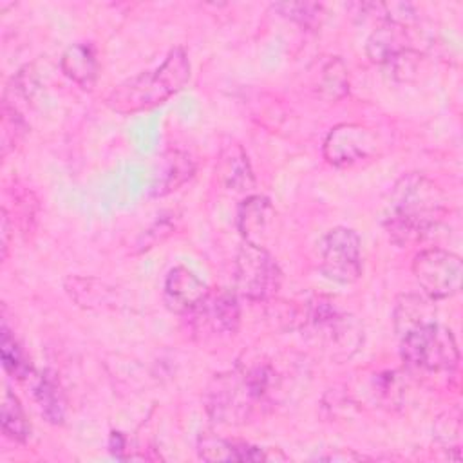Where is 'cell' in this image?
I'll use <instances>...</instances> for the list:
<instances>
[{"mask_svg": "<svg viewBox=\"0 0 463 463\" xmlns=\"http://www.w3.org/2000/svg\"><path fill=\"white\" fill-rule=\"evenodd\" d=\"M34 398L47 421L58 425L65 420V396L51 373H42L34 383Z\"/></svg>", "mask_w": 463, "mask_h": 463, "instance_id": "cell-19", "label": "cell"}, {"mask_svg": "<svg viewBox=\"0 0 463 463\" xmlns=\"http://www.w3.org/2000/svg\"><path fill=\"white\" fill-rule=\"evenodd\" d=\"M318 257L322 275L336 284H353L362 277V241L353 228L329 230L318 244Z\"/></svg>", "mask_w": 463, "mask_h": 463, "instance_id": "cell-7", "label": "cell"}, {"mask_svg": "<svg viewBox=\"0 0 463 463\" xmlns=\"http://www.w3.org/2000/svg\"><path fill=\"white\" fill-rule=\"evenodd\" d=\"M195 172L194 159L181 150H170L161 159L159 174L152 184V195L161 197L184 184Z\"/></svg>", "mask_w": 463, "mask_h": 463, "instance_id": "cell-17", "label": "cell"}, {"mask_svg": "<svg viewBox=\"0 0 463 463\" xmlns=\"http://www.w3.org/2000/svg\"><path fill=\"white\" fill-rule=\"evenodd\" d=\"M320 92L327 99H340L349 92V76L344 61L340 58H331L320 76Z\"/></svg>", "mask_w": 463, "mask_h": 463, "instance_id": "cell-23", "label": "cell"}, {"mask_svg": "<svg viewBox=\"0 0 463 463\" xmlns=\"http://www.w3.org/2000/svg\"><path fill=\"white\" fill-rule=\"evenodd\" d=\"M273 7L280 14L291 18L293 22L304 27L320 25L324 16V7L320 4H311V2H282V4H275Z\"/></svg>", "mask_w": 463, "mask_h": 463, "instance_id": "cell-24", "label": "cell"}, {"mask_svg": "<svg viewBox=\"0 0 463 463\" xmlns=\"http://www.w3.org/2000/svg\"><path fill=\"white\" fill-rule=\"evenodd\" d=\"M271 376L266 365L215 374L206 394L208 414L221 423L246 421L255 403L268 394Z\"/></svg>", "mask_w": 463, "mask_h": 463, "instance_id": "cell-3", "label": "cell"}, {"mask_svg": "<svg viewBox=\"0 0 463 463\" xmlns=\"http://www.w3.org/2000/svg\"><path fill=\"white\" fill-rule=\"evenodd\" d=\"M447 213V199L441 188L423 174L411 172L396 181L385 206L383 226L400 246L421 241Z\"/></svg>", "mask_w": 463, "mask_h": 463, "instance_id": "cell-1", "label": "cell"}, {"mask_svg": "<svg viewBox=\"0 0 463 463\" xmlns=\"http://www.w3.org/2000/svg\"><path fill=\"white\" fill-rule=\"evenodd\" d=\"M215 174L221 184L232 192H248L255 186V175L248 154L239 143H228L221 148Z\"/></svg>", "mask_w": 463, "mask_h": 463, "instance_id": "cell-13", "label": "cell"}, {"mask_svg": "<svg viewBox=\"0 0 463 463\" xmlns=\"http://www.w3.org/2000/svg\"><path fill=\"white\" fill-rule=\"evenodd\" d=\"M318 459H327V461H338V459L349 461V459H354V461H360V459H367V458L362 456V454H356V452H333L329 456H318Z\"/></svg>", "mask_w": 463, "mask_h": 463, "instance_id": "cell-26", "label": "cell"}, {"mask_svg": "<svg viewBox=\"0 0 463 463\" xmlns=\"http://www.w3.org/2000/svg\"><path fill=\"white\" fill-rule=\"evenodd\" d=\"M7 244H9V215L5 210H2V259L7 255Z\"/></svg>", "mask_w": 463, "mask_h": 463, "instance_id": "cell-27", "label": "cell"}, {"mask_svg": "<svg viewBox=\"0 0 463 463\" xmlns=\"http://www.w3.org/2000/svg\"><path fill=\"white\" fill-rule=\"evenodd\" d=\"M235 284L248 300H269L282 284V271L264 246L244 242L235 259Z\"/></svg>", "mask_w": 463, "mask_h": 463, "instance_id": "cell-6", "label": "cell"}, {"mask_svg": "<svg viewBox=\"0 0 463 463\" xmlns=\"http://www.w3.org/2000/svg\"><path fill=\"white\" fill-rule=\"evenodd\" d=\"M61 72L78 87L89 90L98 80V60L90 43H72L60 58Z\"/></svg>", "mask_w": 463, "mask_h": 463, "instance_id": "cell-16", "label": "cell"}, {"mask_svg": "<svg viewBox=\"0 0 463 463\" xmlns=\"http://www.w3.org/2000/svg\"><path fill=\"white\" fill-rule=\"evenodd\" d=\"M412 275L429 298H449L461 288L463 260L452 251L429 248L414 257Z\"/></svg>", "mask_w": 463, "mask_h": 463, "instance_id": "cell-8", "label": "cell"}, {"mask_svg": "<svg viewBox=\"0 0 463 463\" xmlns=\"http://www.w3.org/2000/svg\"><path fill=\"white\" fill-rule=\"evenodd\" d=\"M402 338V358L414 369L439 373L454 371L459 362V351L450 329L429 322L423 324Z\"/></svg>", "mask_w": 463, "mask_h": 463, "instance_id": "cell-4", "label": "cell"}, {"mask_svg": "<svg viewBox=\"0 0 463 463\" xmlns=\"http://www.w3.org/2000/svg\"><path fill=\"white\" fill-rule=\"evenodd\" d=\"M434 320L432 306L418 295H402L394 307V329L400 336Z\"/></svg>", "mask_w": 463, "mask_h": 463, "instance_id": "cell-18", "label": "cell"}, {"mask_svg": "<svg viewBox=\"0 0 463 463\" xmlns=\"http://www.w3.org/2000/svg\"><path fill=\"white\" fill-rule=\"evenodd\" d=\"M376 152V136L356 123H342L329 130L322 154L329 165L351 166Z\"/></svg>", "mask_w": 463, "mask_h": 463, "instance_id": "cell-9", "label": "cell"}, {"mask_svg": "<svg viewBox=\"0 0 463 463\" xmlns=\"http://www.w3.org/2000/svg\"><path fill=\"white\" fill-rule=\"evenodd\" d=\"M0 353H2V364L4 369L13 374L18 380H25L33 374V367L29 360L25 358L24 351L16 344L14 336L7 329V326H2V338H0Z\"/></svg>", "mask_w": 463, "mask_h": 463, "instance_id": "cell-22", "label": "cell"}, {"mask_svg": "<svg viewBox=\"0 0 463 463\" xmlns=\"http://www.w3.org/2000/svg\"><path fill=\"white\" fill-rule=\"evenodd\" d=\"M199 333H212L215 336H233L241 324V307L235 293L221 289L208 293L203 304L192 313Z\"/></svg>", "mask_w": 463, "mask_h": 463, "instance_id": "cell-10", "label": "cell"}, {"mask_svg": "<svg viewBox=\"0 0 463 463\" xmlns=\"http://www.w3.org/2000/svg\"><path fill=\"white\" fill-rule=\"evenodd\" d=\"M0 423H2V432L13 441L24 443L31 434V425L22 409V403L11 391L4 392Z\"/></svg>", "mask_w": 463, "mask_h": 463, "instance_id": "cell-21", "label": "cell"}, {"mask_svg": "<svg viewBox=\"0 0 463 463\" xmlns=\"http://www.w3.org/2000/svg\"><path fill=\"white\" fill-rule=\"evenodd\" d=\"M306 322L313 326L320 344L336 360L351 358L364 344L362 324L353 315L338 311L329 300L313 302Z\"/></svg>", "mask_w": 463, "mask_h": 463, "instance_id": "cell-5", "label": "cell"}, {"mask_svg": "<svg viewBox=\"0 0 463 463\" xmlns=\"http://www.w3.org/2000/svg\"><path fill=\"white\" fill-rule=\"evenodd\" d=\"M208 293V286L186 266L172 268L163 286V300L177 315H192Z\"/></svg>", "mask_w": 463, "mask_h": 463, "instance_id": "cell-11", "label": "cell"}, {"mask_svg": "<svg viewBox=\"0 0 463 463\" xmlns=\"http://www.w3.org/2000/svg\"><path fill=\"white\" fill-rule=\"evenodd\" d=\"M65 289L80 306L96 307L114 302L112 288L105 286L96 279H83V277H69L65 280Z\"/></svg>", "mask_w": 463, "mask_h": 463, "instance_id": "cell-20", "label": "cell"}, {"mask_svg": "<svg viewBox=\"0 0 463 463\" xmlns=\"http://www.w3.org/2000/svg\"><path fill=\"white\" fill-rule=\"evenodd\" d=\"M197 454L204 461H266L271 456L255 445L242 441H230L215 436H201Z\"/></svg>", "mask_w": 463, "mask_h": 463, "instance_id": "cell-14", "label": "cell"}, {"mask_svg": "<svg viewBox=\"0 0 463 463\" xmlns=\"http://www.w3.org/2000/svg\"><path fill=\"white\" fill-rule=\"evenodd\" d=\"M403 49H409L405 25L392 22L387 16L371 33L365 43V52L369 60L380 65H385L392 56H396Z\"/></svg>", "mask_w": 463, "mask_h": 463, "instance_id": "cell-15", "label": "cell"}, {"mask_svg": "<svg viewBox=\"0 0 463 463\" xmlns=\"http://www.w3.org/2000/svg\"><path fill=\"white\" fill-rule=\"evenodd\" d=\"M190 80V60L183 47H174L163 63L146 72H139L119 85L107 96L105 103L119 114H134L154 109L177 94Z\"/></svg>", "mask_w": 463, "mask_h": 463, "instance_id": "cell-2", "label": "cell"}, {"mask_svg": "<svg viewBox=\"0 0 463 463\" xmlns=\"http://www.w3.org/2000/svg\"><path fill=\"white\" fill-rule=\"evenodd\" d=\"M420 65H421V54L412 47H409L398 52L396 56H392L383 67L392 80L407 81L420 71Z\"/></svg>", "mask_w": 463, "mask_h": 463, "instance_id": "cell-25", "label": "cell"}, {"mask_svg": "<svg viewBox=\"0 0 463 463\" xmlns=\"http://www.w3.org/2000/svg\"><path fill=\"white\" fill-rule=\"evenodd\" d=\"M275 221V208L262 195L246 197L237 210V226L246 242L264 246Z\"/></svg>", "mask_w": 463, "mask_h": 463, "instance_id": "cell-12", "label": "cell"}]
</instances>
